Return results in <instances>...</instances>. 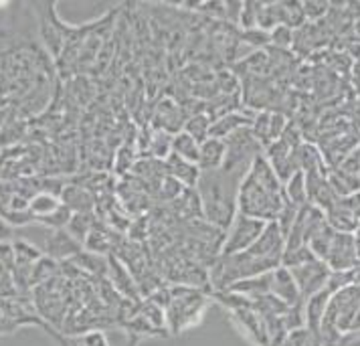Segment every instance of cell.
Masks as SVG:
<instances>
[{
	"label": "cell",
	"instance_id": "6da1fadb",
	"mask_svg": "<svg viewBox=\"0 0 360 346\" xmlns=\"http://www.w3.org/2000/svg\"><path fill=\"white\" fill-rule=\"evenodd\" d=\"M285 249V237L278 227L276 221L267 223L262 237L245 251L233 253V255H221L213 262V269L209 274V281L213 283V292L227 290L231 283L247 278H255L263 274L276 271Z\"/></svg>",
	"mask_w": 360,
	"mask_h": 346
},
{
	"label": "cell",
	"instance_id": "7a4b0ae2",
	"mask_svg": "<svg viewBox=\"0 0 360 346\" xmlns=\"http://www.w3.org/2000/svg\"><path fill=\"white\" fill-rule=\"evenodd\" d=\"M283 203V182L279 181L263 154L255 156L237 186V213L271 223L278 219Z\"/></svg>",
	"mask_w": 360,
	"mask_h": 346
},
{
	"label": "cell",
	"instance_id": "3957f363",
	"mask_svg": "<svg viewBox=\"0 0 360 346\" xmlns=\"http://www.w3.org/2000/svg\"><path fill=\"white\" fill-rule=\"evenodd\" d=\"M360 312V281L346 286L342 290L330 294L326 312L320 326V345L338 346L342 345L344 336L359 330Z\"/></svg>",
	"mask_w": 360,
	"mask_h": 346
},
{
	"label": "cell",
	"instance_id": "277c9868",
	"mask_svg": "<svg viewBox=\"0 0 360 346\" xmlns=\"http://www.w3.org/2000/svg\"><path fill=\"white\" fill-rule=\"evenodd\" d=\"M223 177H225L223 170L200 172L197 191L205 219L217 229L227 231L233 217L237 214V195H231L229 186L223 182L225 181Z\"/></svg>",
	"mask_w": 360,
	"mask_h": 346
},
{
	"label": "cell",
	"instance_id": "5b68a950",
	"mask_svg": "<svg viewBox=\"0 0 360 346\" xmlns=\"http://www.w3.org/2000/svg\"><path fill=\"white\" fill-rule=\"evenodd\" d=\"M207 296L191 286H172L170 304L166 308V326L174 334L184 328H191L198 322V316L205 312Z\"/></svg>",
	"mask_w": 360,
	"mask_h": 346
},
{
	"label": "cell",
	"instance_id": "8992f818",
	"mask_svg": "<svg viewBox=\"0 0 360 346\" xmlns=\"http://www.w3.org/2000/svg\"><path fill=\"white\" fill-rule=\"evenodd\" d=\"M267 227V223L255 217H247L243 213H237L231 221L227 235L223 237V248H221V255H233V253H241L249 249Z\"/></svg>",
	"mask_w": 360,
	"mask_h": 346
},
{
	"label": "cell",
	"instance_id": "52a82bcc",
	"mask_svg": "<svg viewBox=\"0 0 360 346\" xmlns=\"http://www.w3.org/2000/svg\"><path fill=\"white\" fill-rule=\"evenodd\" d=\"M225 146H227V156H225V165L223 172H235L241 170V174L247 170V166L253 162L255 156L262 154V144L259 140L253 136L251 128H241L235 134H231L225 138Z\"/></svg>",
	"mask_w": 360,
	"mask_h": 346
},
{
	"label": "cell",
	"instance_id": "ba28073f",
	"mask_svg": "<svg viewBox=\"0 0 360 346\" xmlns=\"http://www.w3.org/2000/svg\"><path fill=\"white\" fill-rule=\"evenodd\" d=\"M290 274L294 276L295 286L300 290L302 297L314 296L322 290H326L328 278H330V267H328L322 260L314 257L308 264L297 265V267H292Z\"/></svg>",
	"mask_w": 360,
	"mask_h": 346
},
{
	"label": "cell",
	"instance_id": "9c48e42d",
	"mask_svg": "<svg viewBox=\"0 0 360 346\" xmlns=\"http://www.w3.org/2000/svg\"><path fill=\"white\" fill-rule=\"evenodd\" d=\"M108 276L112 281V288H114L117 294L130 300V302H142L140 296V290H138V283L134 280V276L130 274V269L126 267V264L115 257V253L108 255Z\"/></svg>",
	"mask_w": 360,
	"mask_h": 346
},
{
	"label": "cell",
	"instance_id": "30bf717a",
	"mask_svg": "<svg viewBox=\"0 0 360 346\" xmlns=\"http://www.w3.org/2000/svg\"><path fill=\"white\" fill-rule=\"evenodd\" d=\"M271 296H276L288 306H295V304L304 302V297L295 286L294 276L283 265H279L276 271H271Z\"/></svg>",
	"mask_w": 360,
	"mask_h": 346
},
{
	"label": "cell",
	"instance_id": "8fae6325",
	"mask_svg": "<svg viewBox=\"0 0 360 346\" xmlns=\"http://www.w3.org/2000/svg\"><path fill=\"white\" fill-rule=\"evenodd\" d=\"M225 156H227V146L225 140L221 138H207L205 142H200L198 146V168L200 172H213L221 170L225 165Z\"/></svg>",
	"mask_w": 360,
	"mask_h": 346
},
{
	"label": "cell",
	"instance_id": "7c38bea8",
	"mask_svg": "<svg viewBox=\"0 0 360 346\" xmlns=\"http://www.w3.org/2000/svg\"><path fill=\"white\" fill-rule=\"evenodd\" d=\"M330 292L322 290L314 296L304 300V318H306V330L314 336V340L320 345V326H322V318L326 312V304ZM322 346V345H320Z\"/></svg>",
	"mask_w": 360,
	"mask_h": 346
},
{
	"label": "cell",
	"instance_id": "4fadbf2b",
	"mask_svg": "<svg viewBox=\"0 0 360 346\" xmlns=\"http://www.w3.org/2000/svg\"><path fill=\"white\" fill-rule=\"evenodd\" d=\"M251 122H253V115H245L241 114V112H227V114L214 117L209 136L225 140L227 136L235 134L241 128H251Z\"/></svg>",
	"mask_w": 360,
	"mask_h": 346
},
{
	"label": "cell",
	"instance_id": "5bb4252c",
	"mask_svg": "<svg viewBox=\"0 0 360 346\" xmlns=\"http://www.w3.org/2000/svg\"><path fill=\"white\" fill-rule=\"evenodd\" d=\"M166 170H168V177H172L180 184H184L188 188H197L198 179H200V168L197 165L186 162V160H182L179 156L170 154L166 158Z\"/></svg>",
	"mask_w": 360,
	"mask_h": 346
},
{
	"label": "cell",
	"instance_id": "9a60e30c",
	"mask_svg": "<svg viewBox=\"0 0 360 346\" xmlns=\"http://www.w3.org/2000/svg\"><path fill=\"white\" fill-rule=\"evenodd\" d=\"M227 290L235 292V294H241V296L249 297V300L267 296V294H271V274H263V276L235 281V283H231Z\"/></svg>",
	"mask_w": 360,
	"mask_h": 346
},
{
	"label": "cell",
	"instance_id": "2e32d148",
	"mask_svg": "<svg viewBox=\"0 0 360 346\" xmlns=\"http://www.w3.org/2000/svg\"><path fill=\"white\" fill-rule=\"evenodd\" d=\"M283 195L297 209L308 205V186H306V174L302 170L294 172L288 181L283 182Z\"/></svg>",
	"mask_w": 360,
	"mask_h": 346
},
{
	"label": "cell",
	"instance_id": "e0dca14e",
	"mask_svg": "<svg viewBox=\"0 0 360 346\" xmlns=\"http://www.w3.org/2000/svg\"><path fill=\"white\" fill-rule=\"evenodd\" d=\"M198 146H200V144H198L197 140H195L193 136H188L186 132H179L172 136V154L182 158V160H186V162L197 165Z\"/></svg>",
	"mask_w": 360,
	"mask_h": 346
},
{
	"label": "cell",
	"instance_id": "ac0fdd59",
	"mask_svg": "<svg viewBox=\"0 0 360 346\" xmlns=\"http://www.w3.org/2000/svg\"><path fill=\"white\" fill-rule=\"evenodd\" d=\"M211 124H213L211 115L195 114V115H191V117L184 122V128H182V132H186L188 136H193L198 144H200V142H205V140L209 138V132H211Z\"/></svg>",
	"mask_w": 360,
	"mask_h": 346
},
{
	"label": "cell",
	"instance_id": "d6986e66",
	"mask_svg": "<svg viewBox=\"0 0 360 346\" xmlns=\"http://www.w3.org/2000/svg\"><path fill=\"white\" fill-rule=\"evenodd\" d=\"M85 245L96 255H105L112 251V233L108 229H91L87 233Z\"/></svg>",
	"mask_w": 360,
	"mask_h": 346
},
{
	"label": "cell",
	"instance_id": "ffe728a7",
	"mask_svg": "<svg viewBox=\"0 0 360 346\" xmlns=\"http://www.w3.org/2000/svg\"><path fill=\"white\" fill-rule=\"evenodd\" d=\"M140 314L144 316V320L156 332H164V328H166V312H164V308L156 306L150 300H142L140 302Z\"/></svg>",
	"mask_w": 360,
	"mask_h": 346
},
{
	"label": "cell",
	"instance_id": "44dd1931",
	"mask_svg": "<svg viewBox=\"0 0 360 346\" xmlns=\"http://www.w3.org/2000/svg\"><path fill=\"white\" fill-rule=\"evenodd\" d=\"M148 148L152 152V156L166 160L172 154V134L156 130V134L152 136V140L148 142Z\"/></svg>",
	"mask_w": 360,
	"mask_h": 346
},
{
	"label": "cell",
	"instance_id": "7402d4cb",
	"mask_svg": "<svg viewBox=\"0 0 360 346\" xmlns=\"http://www.w3.org/2000/svg\"><path fill=\"white\" fill-rule=\"evenodd\" d=\"M279 346H320L306 328L290 330Z\"/></svg>",
	"mask_w": 360,
	"mask_h": 346
},
{
	"label": "cell",
	"instance_id": "603a6c76",
	"mask_svg": "<svg viewBox=\"0 0 360 346\" xmlns=\"http://www.w3.org/2000/svg\"><path fill=\"white\" fill-rule=\"evenodd\" d=\"M269 43L278 45V47H290L294 43V29H290L288 25H278L269 31Z\"/></svg>",
	"mask_w": 360,
	"mask_h": 346
},
{
	"label": "cell",
	"instance_id": "cb8c5ba5",
	"mask_svg": "<svg viewBox=\"0 0 360 346\" xmlns=\"http://www.w3.org/2000/svg\"><path fill=\"white\" fill-rule=\"evenodd\" d=\"M288 124H290V122L285 120V115L271 114V117H269V144L281 138V134H283Z\"/></svg>",
	"mask_w": 360,
	"mask_h": 346
},
{
	"label": "cell",
	"instance_id": "d4e9b609",
	"mask_svg": "<svg viewBox=\"0 0 360 346\" xmlns=\"http://www.w3.org/2000/svg\"><path fill=\"white\" fill-rule=\"evenodd\" d=\"M243 39L249 43V47H259V45H267L269 43V33L262 31V29H247L243 33Z\"/></svg>",
	"mask_w": 360,
	"mask_h": 346
},
{
	"label": "cell",
	"instance_id": "484cf974",
	"mask_svg": "<svg viewBox=\"0 0 360 346\" xmlns=\"http://www.w3.org/2000/svg\"><path fill=\"white\" fill-rule=\"evenodd\" d=\"M184 191V184H180L179 181H174L172 177H166L162 179V197L172 200V198H179L180 193Z\"/></svg>",
	"mask_w": 360,
	"mask_h": 346
},
{
	"label": "cell",
	"instance_id": "4316f807",
	"mask_svg": "<svg viewBox=\"0 0 360 346\" xmlns=\"http://www.w3.org/2000/svg\"><path fill=\"white\" fill-rule=\"evenodd\" d=\"M302 11H304V18H316L324 17L328 13V4H320V2H304L302 4Z\"/></svg>",
	"mask_w": 360,
	"mask_h": 346
},
{
	"label": "cell",
	"instance_id": "83f0119b",
	"mask_svg": "<svg viewBox=\"0 0 360 346\" xmlns=\"http://www.w3.org/2000/svg\"><path fill=\"white\" fill-rule=\"evenodd\" d=\"M83 345L85 346H110L108 345V340H105V336H103L101 332H89V334H85V338H83Z\"/></svg>",
	"mask_w": 360,
	"mask_h": 346
},
{
	"label": "cell",
	"instance_id": "f1b7e54d",
	"mask_svg": "<svg viewBox=\"0 0 360 346\" xmlns=\"http://www.w3.org/2000/svg\"><path fill=\"white\" fill-rule=\"evenodd\" d=\"M354 31H356V34L360 37V20H356V25H354Z\"/></svg>",
	"mask_w": 360,
	"mask_h": 346
},
{
	"label": "cell",
	"instance_id": "f546056e",
	"mask_svg": "<svg viewBox=\"0 0 360 346\" xmlns=\"http://www.w3.org/2000/svg\"><path fill=\"white\" fill-rule=\"evenodd\" d=\"M359 346H360V345H359Z\"/></svg>",
	"mask_w": 360,
	"mask_h": 346
}]
</instances>
